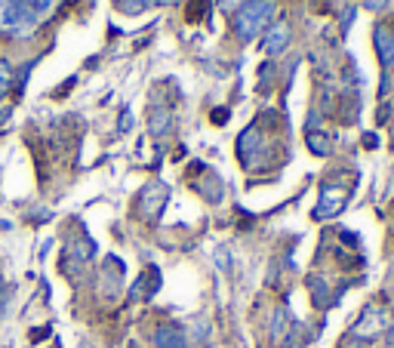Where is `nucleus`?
Listing matches in <instances>:
<instances>
[{"mask_svg":"<svg viewBox=\"0 0 394 348\" xmlns=\"http://www.w3.org/2000/svg\"><path fill=\"white\" fill-rule=\"evenodd\" d=\"M272 15H274V0H246L234 13V28L244 41H250V37H256L268 28Z\"/></svg>","mask_w":394,"mask_h":348,"instance_id":"nucleus-1","label":"nucleus"},{"mask_svg":"<svg viewBox=\"0 0 394 348\" xmlns=\"http://www.w3.org/2000/svg\"><path fill=\"white\" fill-rule=\"evenodd\" d=\"M342 204H345V191L342 188H327L323 191V200H321V207L314 210V219H323V216H333L342 210Z\"/></svg>","mask_w":394,"mask_h":348,"instance_id":"nucleus-2","label":"nucleus"},{"mask_svg":"<svg viewBox=\"0 0 394 348\" xmlns=\"http://www.w3.org/2000/svg\"><path fill=\"white\" fill-rule=\"evenodd\" d=\"M154 342H157L160 348H188L179 327H160L157 333H154Z\"/></svg>","mask_w":394,"mask_h":348,"instance_id":"nucleus-3","label":"nucleus"},{"mask_svg":"<svg viewBox=\"0 0 394 348\" xmlns=\"http://www.w3.org/2000/svg\"><path fill=\"white\" fill-rule=\"evenodd\" d=\"M376 50H379V56H382V62L385 65H391L394 62V34L391 31H376Z\"/></svg>","mask_w":394,"mask_h":348,"instance_id":"nucleus-4","label":"nucleus"},{"mask_svg":"<svg viewBox=\"0 0 394 348\" xmlns=\"http://www.w3.org/2000/svg\"><path fill=\"white\" fill-rule=\"evenodd\" d=\"M287 43H290V28L287 25H277L272 31V37H265V43H262V46H265L268 53H281Z\"/></svg>","mask_w":394,"mask_h":348,"instance_id":"nucleus-5","label":"nucleus"},{"mask_svg":"<svg viewBox=\"0 0 394 348\" xmlns=\"http://www.w3.org/2000/svg\"><path fill=\"white\" fill-rule=\"evenodd\" d=\"M305 139H308V148H311L314 154H321V158H323V154H330V139L323 136V133H318V130H311V133H308Z\"/></svg>","mask_w":394,"mask_h":348,"instance_id":"nucleus-6","label":"nucleus"},{"mask_svg":"<svg viewBox=\"0 0 394 348\" xmlns=\"http://www.w3.org/2000/svg\"><path fill=\"white\" fill-rule=\"evenodd\" d=\"M204 6H210V0H191V4H188V13H185V19H188V22H197L200 15H204Z\"/></svg>","mask_w":394,"mask_h":348,"instance_id":"nucleus-7","label":"nucleus"},{"mask_svg":"<svg viewBox=\"0 0 394 348\" xmlns=\"http://www.w3.org/2000/svg\"><path fill=\"white\" fill-rule=\"evenodd\" d=\"M151 4H157V0H123L127 13H139V10H145V6H151Z\"/></svg>","mask_w":394,"mask_h":348,"instance_id":"nucleus-8","label":"nucleus"},{"mask_svg":"<svg viewBox=\"0 0 394 348\" xmlns=\"http://www.w3.org/2000/svg\"><path fill=\"white\" fill-rule=\"evenodd\" d=\"M6 81H10V68L0 62V96H3V90H6Z\"/></svg>","mask_w":394,"mask_h":348,"instance_id":"nucleus-9","label":"nucleus"},{"mask_svg":"<svg viewBox=\"0 0 394 348\" xmlns=\"http://www.w3.org/2000/svg\"><path fill=\"white\" fill-rule=\"evenodd\" d=\"M213 120H216V123H225V120H228V111H216Z\"/></svg>","mask_w":394,"mask_h":348,"instance_id":"nucleus-10","label":"nucleus"},{"mask_svg":"<svg viewBox=\"0 0 394 348\" xmlns=\"http://www.w3.org/2000/svg\"><path fill=\"white\" fill-rule=\"evenodd\" d=\"M342 345H351V342H349V339H345ZM358 348H367V342H364V339H360V342H358Z\"/></svg>","mask_w":394,"mask_h":348,"instance_id":"nucleus-11","label":"nucleus"},{"mask_svg":"<svg viewBox=\"0 0 394 348\" xmlns=\"http://www.w3.org/2000/svg\"><path fill=\"white\" fill-rule=\"evenodd\" d=\"M0 293H3V290H0ZM0 299H3V296H0Z\"/></svg>","mask_w":394,"mask_h":348,"instance_id":"nucleus-12","label":"nucleus"}]
</instances>
